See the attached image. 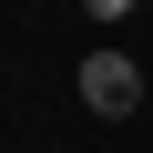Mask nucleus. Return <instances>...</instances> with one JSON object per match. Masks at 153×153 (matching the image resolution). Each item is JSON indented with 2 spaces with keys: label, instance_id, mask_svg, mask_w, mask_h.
<instances>
[{
  "label": "nucleus",
  "instance_id": "obj_1",
  "mask_svg": "<svg viewBox=\"0 0 153 153\" xmlns=\"http://www.w3.org/2000/svg\"><path fill=\"white\" fill-rule=\"evenodd\" d=\"M82 102H92L102 123H123V112L143 102V61H133V51H92V61H82Z\"/></svg>",
  "mask_w": 153,
  "mask_h": 153
},
{
  "label": "nucleus",
  "instance_id": "obj_2",
  "mask_svg": "<svg viewBox=\"0 0 153 153\" xmlns=\"http://www.w3.org/2000/svg\"><path fill=\"white\" fill-rule=\"evenodd\" d=\"M123 10H143V0H92V21H123Z\"/></svg>",
  "mask_w": 153,
  "mask_h": 153
}]
</instances>
